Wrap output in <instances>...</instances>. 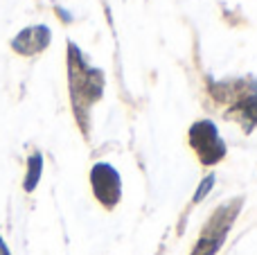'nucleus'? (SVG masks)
Masks as SVG:
<instances>
[{
    "mask_svg": "<svg viewBox=\"0 0 257 255\" xmlns=\"http://www.w3.org/2000/svg\"><path fill=\"white\" fill-rule=\"evenodd\" d=\"M190 145L203 165H214L226 156V145L210 120H199L190 126Z\"/></svg>",
    "mask_w": 257,
    "mask_h": 255,
    "instance_id": "f257e3e1",
    "label": "nucleus"
},
{
    "mask_svg": "<svg viewBox=\"0 0 257 255\" xmlns=\"http://www.w3.org/2000/svg\"><path fill=\"white\" fill-rule=\"evenodd\" d=\"M90 185L97 197V201L106 208H115L122 197V181L120 174L108 163H97L90 172Z\"/></svg>",
    "mask_w": 257,
    "mask_h": 255,
    "instance_id": "f03ea898",
    "label": "nucleus"
},
{
    "mask_svg": "<svg viewBox=\"0 0 257 255\" xmlns=\"http://www.w3.org/2000/svg\"><path fill=\"white\" fill-rule=\"evenodd\" d=\"M50 27L45 25H32V27H25L23 32H18L12 41V48L16 50L18 54H25V57H32V54H39L48 48L50 43Z\"/></svg>",
    "mask_w": 257,
    "mask_h": 255,
    "instance_id": "7ed1b4c3",
    "label": "nucleus"
},
{
    "mask_svg": "<svg viewBox=\"0 0 257 255\" xmlns=\"http://www.w3.org/2000/svg\"><path fill=\"white\" fill-rule=\"evenodd\" d=\"M41 170H43V158H41V154H32L30 161H27V174H25L27 192H32V190L36 188V183H39V179H41Z\"/></svg>",
    "mask_w": 257,
    "mask_h": 255,
    "instance_id": "20e7f679",
    "label": "nucleus"
},
{
    "mask_svg": "<svg viewBox=\"0 0 257 255\" xmlns=\"http://www.w3.org/2000/svg\"><path fill=\"white\" fill-rule=\"evenodd\" d=\"M241 111L246 113V117H250L253 122H257V93H253L250 97H246V102L241 104Z\"/></svg>",
    "mask_w": 257,
    "mask_h": 255,
    "instance_id": "39448f33",
    "label": "nucleus"
},
{
    "mask_svg": "<svg viewBox=\"0 0 257 255\" xmlns=\"http://www.w3.org/2000/svg\"><path fill=\"white\" fill-rule=\"evenodd\" d=\"M212 183H214V176H208V179H205L203 183H201V190H199V192H196L194 201H201V199H203V194H205V192H210V188H212Z\"/></svg>",
    "mask_w": 257,
    "mask_h": 255,
    "instance_id": "423d86ee",
    "label": "nucleus"
},
{
    "mask_svg": "<svg viewBox=\"0 0 257 255\" xmlns=\"http://www.w3.org/2000/svg\"><path fill=\"white\" fill-rule=\"evenodd\" d=\"M0 255H9V248H7V246H5L3 237H0Z\"/></svg>",
    "mask_w": 257,
    "mask_h": 255,
    "instance_id": "0eeeda50",
    "label": "nucleus"
}]
</instances>
